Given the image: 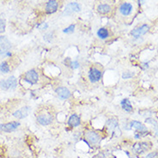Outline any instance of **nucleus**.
Instances as JSON below:
<instances>
[{
  "label": "nucleus",
  "instance_id": "1",
  "mask_svg": "<svg viewBox=\"0 0 158 158\" xmlns=\"http://www.w3.org/2000/svg\"><path fill=\"white\" fill-rule=\"evenodd\" d=\"M11 48L10 42L5 36H0V59L11 57L10 49Z\"/></svg>",
  "mask_w": 158,
  "mask_h": 158
},
{
  "label": "nucleus",
  "instance_id": "2",
  "mask_svg": "<svg viewBox=\"0 0 158 158\" xmlns=\"http://www.w3.org/2000/svg\"><path fill=\"white\" fill-rule=\"evenodd\" d=\"M84 138H85V140L88 143V144L90 145V146L97 145L102 140L101 134H99L98 132L92 130L86 131L85 133H84Z\"/></svg>",
  "mask_w": 158,
  "mask_h": 158
},
{
  "label": "nucleus",
  "instance_id": "3",
  "mask_svg": "<svg viewBox=\"0 0 158 158\" xmlns=\"http://www.w3.org/2000/svg\"><path fill=\"white\" fill-rule=\"evenodd\" d=\"M17 85H18L17 79L14 76H11L9 78L0 81V88L3 90H14L17 88Z\"/></svg>",
  "mask_w": 158,
  "mask_h": 158
},
{
  "label": "nucleus",
  "instance_id": "4",
  "mask_svg": "<svg viewBox=\"0 0 158 158\" xmlns=\"http://www.w3.org/2000/svg\"><path fill=\"white\" fill-rule=\"evenodd\" d=\"M102 77V71L96 66H92L88 72V78L92 83H96Z\"/></svg>",
  "mask_w": 158,
  "mask_h": 158
},
{
  "label": "nucleus",
  "instance_id": "5",
  "mask_svg": "<svg viewBox=\"0 0 158 158\" xmlns=\"http://www.w3.org/2000/svg\"><path fill=\"white\" fill-rule=\"evenodd\" d=\"M37 122L41 126H49L52 120H53V115L48 111L46 112H40L39 114L37 115Z\"/></svg>",
  "mask_w": 158,
  "mask_h": 158
},
{
  "label": "nucleus",
  "instance_id": "6",
  "mask_svg": "<svg viewBox=\"0 0 158 158\" xmlns=\"http://www.w3.org/2000/svg\"><path fill=\"white\" fill-rule=\"evenodd\" d=\"M25 83H27L29 85H35L36 83H38L39 81V74L38 72L32 69L28 71L23 76V78Z\"/></svg>",
  "mask_w": 158,
  "mask_h": 158
},
{
  "label": "nucleus",
  "instance_id": "7",
  "mask_svg": "<svg viewBox=\"0 0 158 158\" xmlns=\"http://www.w3.org/2000/svg\"><path fill=\"white\" fill-rule=\"evenodd\" d=\"M150 143L148 142H137L132 146V151L137 155L144 154L150 150Z\"/></svg>",
  "mask_w": 158,
  "mask_h": 158
},
{
  "label": "nucleus",
  "instance_id": "8",
  "mask_svg": "<svg viewBox=\"0 0 158 158\" xmlns=\"http://www.w3.org/2000/svg\"><path fill=\"white\" fill-rule=\"evenodd\" d=\"M149 30H150V26L148 24H143L138 28H134L132 31L131 32V35L132 37H134L135 39H138L141 36L147 34Z\"/></svg>",
  "mask_w": 158,
  "mask_h": 158
},
{
  "label": "nucleus",
  "instance_id": "9",
  "mask_svg": "<svg viewBox=\"0 0 158 158\" xmlns=\"http://www.w3.org/2000/svg\"><path fill=\"white\" fill-rule=\"evenodd\" d=\"M133 10H134L133 5L129 2H124L118 7V11L123 16H130L132 14Z\"/></svg>",
  "mask_w": 158,
  "mask_h": 158
},
{
  "label": "nucleus",
  "instance_id": "10",
  "mask_svg": "<svg viewBox=\"0 0 158 158\" xmlns=\"http://www.w3.org/2000/svg\"><path fill=\"white\" fill-rule=\"evenodd\" d=\"M80 10H81V6L79 5V4L76 2H72L65 6L63 14L64 16H71L72 14L79 12Z\"/></svg>",
  "mask_w": 158,
  "mask_h": 158
},
{
  "label": "nucleus",
  "instance_id": "11",
  "mask_svg": "<svg viewBox=\"0 0 158 158\" xmlns=\"http://www.w3.org/2000/svg\"><path fill=\"white\" fill-rule=\"evenodd\" d=\"M55 93L57 96L60 100H62V101L68 100V99L71 97V91L69 90V89L66 87H64V86H60V87L56 88Z\"/></svg>",
  "mask_w": 158,
  "mask_h": 158
},
{
  "label": "nucleus",
  "instance_id": "12",
  "mask_svg": "<svg viewBox=\"0 0 158 158\" xmlns=\"http://www.w3.org/2000/svg\"><path fill=\"white\" fill-rule=\"evenodd\" d=\"M19 126L20 123L18 121H11L6 124H0V130L5 132H12L16 131Z\"/></svg>",
  "mask_w": 158,
  "mask_h": 158
},
{
  "label": "nucleus",
  "instance_id": "13",
  "mask_svg": "<svg viewBox=\"0 0 158 158\" xmlns=\"http://www.w3.org/2000/svg\"><path fill=\"white\" fill-rule=\"evenodd\" d=\"M30 111H31L30 107L26 106V107H22V108H20L18 110H16V112H14L13 116H14L15 118H18V119H23V118H26V117L29 114Z\"/></svg>",
  "mask_w": 158,
  "mask_h": 158
},
{
  "label": "nucleus",
  "instance_id": "14",
  "mask_svg": "<svg viewBox=\"0 0 158 158\" xmlns=\"http://www.w3.org/2000/svg\"><path fill=\"white\" fill-rule=\"evenodd\" d=\"M59 9V3L57 0H49L46 4V12L48 14H53Z\"/></svg>",
  "mask_w": 158,
  "mask_h": 158
},
{
  "label": "nucleus",
  "instance_id": "15",
  "mask_svg": "<svg viewBox=\"0 0 158 158\" xmlns=\"http://www.w3.org/2000/svg\"><path fill=\"white\" fill-rule=\"evenodd\" d=\"M130 127L134 128L135 130L139 132H148V128L138 120H131L130 122Z\"/></svg>",
  "mask_w": 158,
  "mask_h": 158
},
{
  "label": "nucleus",
  "instance_id": "16",
  "mask_svg": "<svg viewBox=\"0 0 158 158\" xmlns=\"http://www.w3.org/2000/svg\"><path fill=\"white\" fill-rule=\"evenodd\" d=\"M106 127L108 130L112 131L113 132H115V131L118 129V122L117 118H110L106 121Z\"/></svg>",
  "mask_w": 158,
  "mask_h": 158
},
{
  "label": "nucleus",
  "instance_id": "17",
  "mask_svg": "<svg viewBox=\"0 0 158 158\" xmlns=\"http://www.w3.org/2000/svg\"><path fill=\"white\" fill-rule=\"evenodd\" d=\"M80 124H81V118L76 114H71L68 119V125L71 127H77L80 126Z\"/></svg>",
  "mask_w": 158,
  "mask_h": 158
},
{
  "label": "nucleus",
  "instance_id": "18",
  "mask_svg": "<svg viewBox=\"0 0 158 158\" xmlns=\"http://www.w3.org/2000/svg\"><path fill=\"white\" fill-rule=\"evenodd\" d=\"M120 106H121V108L125 112H127V114H130L133 111V107H132V105L131 103L130 100L127 98H125L121 100L120 102Z\"/></svg>",
  "mask_w": 158,
  "mask_h": 158
},
{
  "label": "nucleus",
  "instance_id": "19",
  "mask_svg": "<svg viewBox=\"0 0 158 158\" xmlns=\"http://www.w3.org/2000/svg\"><path fill=\"white\" fill-rule=\"evenodd\" d=\"M111 10H112V8H111L110 5L107 4H99L98 6H97V11L100 14H102V15L108 14V13H110Z\"/></svg>",
  "mask_w": 158,
  "mask_h": 158
},
{
  "label": "nucleus",
  "instance_id": "20",
  "mask_svg": "<svg viewBox=\"0 0 158 158\" xmlns=\"http://www.w3.org/2000/svg\"><path fill=\"white\" fill-rule=\"evenodd\" d=\"M97 36L101 40H106L108 38L109 36V32L106 28H99L97 31Z\"/></svg>",
  "mask_w": 158,
  "mask_h": 158
},
{
  "label": "nucleus",
  "instance_id": "21",
  "mask_svg": "<svg viewBox=\"0 0 158 158\" xmlns=\"http://www.w3.org/2000/svg\"><path fill=\"white\" fill-rule=\"evenodd\" d=\"M10 71V65L6 61H4L0 64V71L2 73H9Z\"/></svg>",
  "mask_w": 158,
  "mask_h": 158
},
{
  "label": "nucleus",
  "instance_id": "22",
  "mask_svg": "<svg viewBox=\"0 0 158 158\" xmlns=\"http://www.w3.org/2000/svg\"><path fill=\"white\" fill-rule=\"evenodd\" d=\"M134 76H135V73L134 72H132V71H124V72L122 73V78L125 79V80H127V79L132 78Z\"/></svg>",
  "mask_w": 158,
  "mask_h": 158
},
{
  "label": "nucleus",
  "instance_id": "23",
  "mask_svg": "<svg viewBox=\"0 0 158 158\" xmlns=\"http://www.w3.org/2000/svg\"><path fill=\"white\" fill-rule=\"evenodd\" d=\"M74 30H75V24H71L67 28H64L63 32L64 34H71V33L74 32Z\"/></svg>",
  "mask_w": 158,
  "mask_h": 158
},
{
  "label": "nucleus",
  "instance_id": "24",
  "mask_svg": "<svg viewBox=\"0 0 158 158\" xmlns=\"http://www.w3.org/2000/svg\"><path fill=\"white\" fill-rule=\"evenodd\" d=\"M52 38H53V33H47L45 35H44V40H46V41H48V42H52Z\"/></svg>",
  "mask_w": 158,
  "mask_h": 158
},
{
  "label": "nucleus",
  "instance_id": "25",
  "mask_svg": "<svg viewBox=\"0 0 158 158\" xmlns=\"http://www.w3.org/2000/svg\"><path fill=\"white\" fill-rule=\"evenodd\" d=\"M70 67L72 70H77V69H78L80 67V63H79L77 60H73V61H71Z\"/></svg>",
  "mask_w": 158,
  "mask_h": 158
},
{
  "label": "nucleus",
  "instance_id": "26",
  "mask_svg": "<svg viewBox=\"0 0 158 158\" xmlns=\"http://www.w3.org/2000/svg\"><path fill=\"white\" fill-rule=\"evenodd\" d=\"M145 122L148 123V124H150V125H153V126H154V127H156V128L158 127L157 122H156V121L155 120L154 118H147L146 120H145Z\"/></svg>",
  "mask_w": 158,
  "mask_h": 158
},
{
  "label": "nucleus",
  "instance_id": "27",
  "mask_svg": "<svg viewBox=\"0 0 158 158\" xmlns=\"http://www.w3.org/2000/svg\"><path fill=\"white\" fill-rule=\"evenodd\" d=\"M145 158H158V151L156 150V151H153L150 154H148L145 156Z\"/></svg>",
  "mask_w": 158,
  "mask_h": 158
},
{
  "label": "nucleus",
  "instance_id": "28",
  "mask_svg": "<svg viewBox=\"0 0 158 158\" xmlns=\"http://www.w3.org/2000/svg\"><path fill=\"white\" fill-rule=\"evenodd\" d=\"M48 28V24L47 23H42L38 24L37 25V28H39L40 30H45Z\"/></svg>",
  "mask_w": 158,
  "mask_h": 158
},
{
  "label": "nucleus",
  "instance_id": "29",
  "mask_svg": "<svg viewBox=\"0 0 158 158\" xmlns=\"http://www.w3.org/2000/svg\"><path fill=\"white\" fill-rule=\"evenodd\" d=\"M5 31V22L4 20L0 19V33H4Z\"/></svg>",
  "mask_w": 158,
  "mask_h": 158
},
{
  "label": "nucleus",
  "instance_id": "30",
  "mask_svg": "<svg viewBox=\"0 0 158 158\" xmlns=\"http://www.w3.org/2000/svg\"><path fill=\"white\" fill-rule=\"evenodd\" d=\"M71 61H72V60H71L70 58H66V59H64V64H65V66H67V67H70Z\"/></svg>",
  "mask_w": 158,
  "mask_h": 158
},
{
  "label": "nucleus",
  "instance_id": "31",
  "mask_svg": "<svg viewBox=\"0 0 158 158\" xmlns=\"http://www.w3.org/2000/svg\"><path fill=\"white\" fill-rule=\"evenodd\" d=\"M141 68H142L143 70H147V69H149L150 67V65H149V62H143V63L141 64Z\"/></svg>",
  "mask_w": 158,
  "mask_h": 158
},
{
  "label": "nucleus",
  "instance_id": "32",
  "mask_svg": "<svg viewBox=\"0 0 158 158\" xmlns=\"http://www.w3.org/2000/svg\"><path fill=\"white\" fill-rule=\"evenodd\" d=\"M95 158H106V156H105V155L99 154L98 156H95Z\"/></svg>",
  "mask_w": 158,
  "mask_h": 158
},
{
  "label": "nucleus",
  "instance_id": "33",
  "mask_svg": "<svg viewBox=\"0 0 158 158\" xmlns=\"http://www.w3.org/2000/svg\"><path fill=\"white\" fill-rule=\"evenodd\" d=\"M139 1H140V4H143L146 2V0H139Z\"/></svg>",
  "mask_w": 158,
  "mask_h": 158
},
{
  "label": "nucleus",
  "instance_id": "34",
  "mask_svg": "<svg viewBox=\"0 0 158 158\" xmlns=\"http://www.w3.org/2000/svg\"><path fill=\"white\" fill-rule=\"evenodd\" d=\"M156 136H158V127H156Z\"/></svg>",
  "mask_w": 158,
  "mask_h": 158
}]
</instances>
